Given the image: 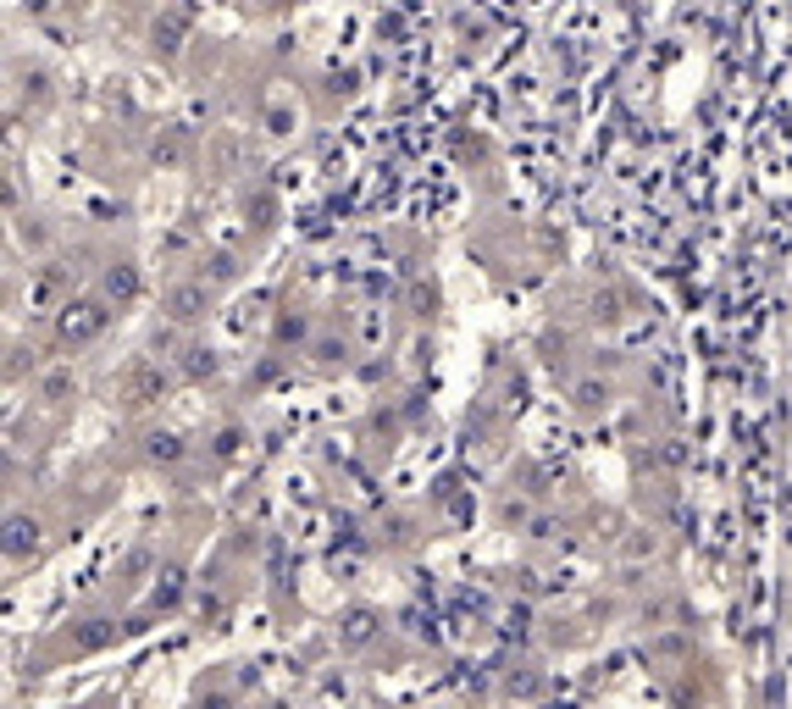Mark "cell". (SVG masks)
Here are the masks:
<instances>
[{
    "mask_svg": "<svg viewBox=\"0 0 792 709\" xmlns=\"http://www.w3.org/2000/svg\"><path fill=\"white\" fill-rule=\"evenodd\" d=\"M106 322H111L106 300H67L56 311V344L61 349H78V344H89V338L106 333Z\"/></svg>",
    "mask_w": 792,
    "mask_h": 709,
    "instance_id": "6da1fadb",
    "label": "cell"
},
{
    "mask_svg": "<svg viewBox=\"0 0 792 709\" xmlns=\"http://www.w3.org/2000/svg\"><path fill=\"white\" fill-rule=\"evenodd\" d=\"M161 311H167L178 327L200 322V316L211 311V283H205V277H183V283H172V289L161 294Z\"/></svg>",
    "mask_w": 792,
    "mask_h": 709,
    "instance_id": "7a4b0ae2",
    "label": "cell"
},
{
    "mask_svg": "<svg viewBox=\"0 0 792 709\" xmlns=\"http://www.w3.org/2000/svg\"><path fill=\"white\" fill-rule=\"evenodd\" d=\"M117 394H122V405H150V399H161V394H167V377H161V366L133 361L128 372L117 377Z\"/></svg>",
    "mask_w": 792,
    "mask_h": 709,
    "instance_id": "3957f363",
    "label": "cell"
},
{
    "mask_svg": "<svg viewBox=\"0 0 792 709\" xmlns=\"http://www.w3.org/2000/svg\"><path fill=\"white\" fill-rule=\"evenodd\" d=\"M139 289H144V283H139V266H133V261H111L106 277H100V294H106L111 305H133V300H139Z\"/></svg>",
    "mask_w": 792,
    "mask_h": 709,
    "instance_id": "277c9868",
    "label": "cell"
},
{
    "mask_svg": "<svg viewBox=\"0 0 792 709\" xmlns=\"http://www.w3.org/2000/svg\"><path fill=\"white\" fill-rule=\"evenodd\" d=\"M28 554H39V521L12 516L6 521V560H28Z\"/></svg>",
    "mask_w": 792,
    "mask_h": 709,
    "instance_id": "5b68a950",
    "label": "cell"
},
{
    "mask_svg": "<svg viewBox=\"0 0 792 709\" xmlns=\"http://www.w3.org/2000/svg\"><path fill=\"white\" fill-rule=\"evenodd\" d=\"M61 283H67V277H61L56 266H39V272L28 277V305H34V311H45V305H56ZM56 311H61V305H56Z\"/></svg>",
    "mask_w": 792,
    "mask_h": 709,
    "instance_id": "8992f818",
    "label": "cell"
},
{
    "mask_svg": "<svg viewBox=\"0 0 792 709\" xmlns=\"http://www.w3.org/2000/svg\"><path fill=\"white\" fill-rule=\"evenodd\" d=\"M377 626H383V621H377L372 610H349L344 626H338V637H344L349 649H360V643H372V637H377Z\"/></svg>",
    "mask_w": 792,
    "mask_h": 709,
    "instance_id": "52a82bcc",
    "label": "cell"
},
{
    "mask_svg": "<svg viewBox=\"0 0 792 709\" xmlns=\"http://www.w3.org/2000/svg\"><path fill=\"white\" fill-rule=\"evenodd\" d=\"M144 455L156 460V466H178L183 460V438L178 433H150L144 438Z\"/></svg>",
    "mask_w": 792,
    "mask_h": 709,
    "instance_id": "ba28073f",
    "label": "cell"
},
{
    "mask_svg": "<svg viewBox=\"0 0 792 709\" xmlns=\"http://www.w3.org/2000/svg\"><path fill=\"white\" fill-rule=\"evenodd\" d=\"M178 366H183V377H194V383H200V377H216V355L205 344H183Z\"/></svg>",
    "mask_w": 792,
    "mask_h": 709,
    "instance_id": "9c48e42d",
    "label": "cell"
},
{
    "mask_svg": "<svg viewBox=\"0 0 792 709\" xmlns=\"http://www.w3.org/2000/svg\"><path fill=\"white\" fill-rule=\"evenodd\" d=\"M648 654H654V660H693V637H682V632L648 637Z\"/></svg>",
    "mask_w": 792,
    "mask_h": 709,
    "instance_id": "30bf717a",
    "label": "cell"
},
{
    "mask_svg": "<svg viewBox=\"0 0 792 709\" xmlns=\"http://www.w3.org/2000/svg\"><path fill=\"white\" fill-rule=\"evenodd\" d=\"M39 394H45L50 405H61V399H72V394H78V377H72L67 366H56V372H45V377H39Z\"/></svg>",
    "mask_w": 792,
    "mask_h": 709,
    "instance_id": "8fae6325",
    "label": "cell"
},
{
    "mask_svg": "<svg viewBox=\"0 0 792 709\" xmlns=\"http://www.w3.org/2000/svg\"><path fill=\"white\" fill-rule=\"evenodd\" d=\"M200 266H205L200 277H205V283H211V289H222V283H233V277H239V261H233L228 250H216V255H205Z\"/></svg>",
    "mask_w": 792,
    "mask_h": 709,
    "instance_id": "7c38bea8",
    "label": "cell"
},
{
    "mask_svg": "<svg viewBox=\"0 0 792 709\" xmlns=\"http://www.w3.org/2000/svg\"><path fill=\"white\" fill-rule=\"evenodd\" d=\"M183 28H189V17H183V12H167V17H156V50H161V56H172V50H178Z\"/></svg>",
    "mask_w": 792,
    "mask_h": 709,
    "instance_id": "4fadbf2b",
    "label": "cell"
},
{
    "mask_svg": "<svg viewBox=\"0 0 792 709\" xmlns=\"http://www.w3.org/2000/svg\"><path fill=\"white\" fill-rule=\"evenodd\" d=\"M604 405H610V388L604 383H576V410L582 416H599Z\"/></svg>",
    "mask_w": 792,
    "mask_h": 709,
    "instance_id": "5bb4252c",
    "label": "cell"
},
{
    "mask_svg": "<svg viewBox=\"0 0 792 709\" xmlns=\"http://www.w3.org/2000/svg\"><path fill=\"white\" fill-rule=\"evenodd\" d=\"M111 632H117V626L84 621V626H72V643H78V649H100V643H111Z\"/></svg>",
    "mask_w": 792,
    "mask_h": 709,
    "instance_id": "9a60e30c",
    "label": "cell"
},
{
    "mask_svg": "<svg viewBox=\"0 0 792 709\" xmlns=\"http://www.w3.org/2000/svg\"><path fill=\"white\" fill-rule=\"evenodd\" d=\"M194 709H239V698H233V693H200V698H194Z\"/></svg>",
    "mask_w": 792,
    "mask_h": 709,
    "instance_id": "2e32d148",
    "label": "cell"
},
{
    "mask_svg": "<svg viewBox=\"0 0 792 709\" xmlns=\"http://www.w3.org/2000/svg\"><path fill=\"white\" fill-rule=\"evenodd\" d=\"M255 217H261V228H272V217H277V200H272V194H255Z\"/></svg>",
    "mask_w": 792,
    "mask_h": 709,
    "instance_id": "e0dca14e",
    "label": "cell"
},
{
    "mask_svg": "<svg viewBox=\"0 0 792 709\" xmlns=\"http://www.w3.org/2000/svg\"><path fill=\"white\" fill-rule=\"evenodd\" d=\"M626 554H632V560H643V554H654V538H626Z\"/></svg>",
    "mask_w": 792,
    "mask_h": 709,
    "instance_id": "ac0fdd59",
    "label": "cell"
},
{
    "mask_svg": "<svg viewBox=\"0 0 792 709\" xmlns=\"http://www.w3.org/2000/svg\"><path fill=\"white\" fill-rule=\"evenodd\" d=\"M56 6H61V0H28V12H34V17H50Z\"/></svg>",
    "mask_w": 792,
    "mask_h": 709,
    "instance_id": "d6986e66",
    "label": "cell"
},
{
    "mask_svg": "<svg viewBox=\"0 0 792 709\" xmlns=\"http://www.w3.org/2000/svg\"><path fill=\"white\" fill-rule=\"evenodd\" d=\"M61 6H67V12H84V6H89V0H61Z\"/></svg>",
    "mask_w": 792,
    "mask_h": 709,
    "instance_id": "ffe728a7",
    "label": "cell"
},
{
    "mask_svg": "<svg viewBox=\"0 0 792 709\" xmlns=\"http://www.w3.org/2000/svg\"><path fill=\"white\" fill-rule=\"evenodd\" d=\"M84 709H106V704H84Z\"/></svg>",
    "mask_w": 792,
    "mask_h": 709,
    "instance_id": "44dd1931",
    "label": "cell"
}]
</instances>
